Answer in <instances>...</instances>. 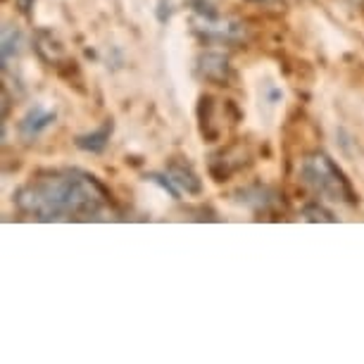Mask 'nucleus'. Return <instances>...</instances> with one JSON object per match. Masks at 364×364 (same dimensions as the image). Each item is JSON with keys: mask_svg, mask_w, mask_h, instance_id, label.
Returning <instances> with one entry per match:
<instances>
[{"mask_svg": "<svg viewBox=\"0 0 364 364\" xmlns=\"http://www.w3.org/2000/svg\"><path fill=\"white\" fill-rule=\"evenodd\" d=\"M53 122V114L43 112V109H33V112L26 114V119L22 122V134L24 136H36Z\"/></svg>", "mask_w": 364, "mask_h": 364, "instance_id": "obj_1", "label": "nucleus"}]
</instances>
